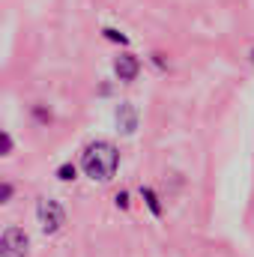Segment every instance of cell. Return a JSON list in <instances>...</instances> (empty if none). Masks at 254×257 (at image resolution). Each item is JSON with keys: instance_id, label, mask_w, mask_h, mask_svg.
Returning a JSON list of instances; mask_svg holds the SVG:
<instances>
[{"instance_id": "obj_1", "label": "cell", "mask_w": 254, "mask_h": 257, "mask_svg": "<svg viewBox=\"0 0 254 257\" xmlns=\"http://www.w3.org/2000/svg\"><path fill=\"white\" fill-rule=\"evenodd\" d=\"M81 171L84 177H90L93 183H111L120 171V150L117 144L99 138V141H90L84 150H81Z\"/></svg>"}, {"instance_id": "obj_2", "label": "cell", "mask_w": 254, "mask_h": 257, "mask_svg": "<svg viewBox=\"0 0 254 257\" xmlns=\"http://www.w3.org/2000/svg\"><path fill=\"white\" fill-rule=\"evenodd\" d=\"M36 221L45 236H57L66 227V206L54 197H39L36 200Z\"/></svg>"}, {"instance_id": "obj_3", "label": "cell", "mask_w": 254, "mask_h": 257, "mask_svg": "<svg viewBox=\"0 0 254 257\" xmlns=\"http://www.w3.org/2000/svg\"><path fill=\"white\" fill-rule=\"evenodd\" d=\"M30 254V236L24 227L9 224L0 233V257H27Z\"/></svg>"}, {"instance_id": "obj_4", "label": "cell", "mask_w": 254, "mask_h": 257, "mask_svg": "<svg viewBox=\"0 0 254 257\" xmlns=\"http://www.w3.org/2000/svg\"><path fill=\"white\" fill-rule=\"evenodd\" d=\"M114 126L120 135H135L138 126H141V111H138V105H132V102H117V108H114Z\"/></svg>"}, {"instance_id": "obj_5", "label": "cell", "mask_w": 254, "mask_h": 257, "mask_svg": "<svg viewBox=\"0 0 254 257\" xmlns=\"http://www.w3.org/2000/svg\"><path fill=\"white\" fill-rule=\"evenodd\" d=\"M138 75H141V60H138V54L120 51V54L114 57V78H117L120 84H132V81H138Z\"/></svg>"}, {"instance_id": "obj_6", "label": "cell", "mask_w": 254, "mask_h": 257, "mask_svg": "<svg viewBox=\"0 0 254 257\" xmlns=\"http://www.w3.org/2000/svg\"><path fill=\"white\" fill-rule=\"evenodd\" d=\"M141 200L147 203V209H150V215H153V218H162V215H165L162 197H159V192H156L153 186H141Z\"/></svg>"}, {"instance_id": "obj_7", "label": "cell", "mask_w": 254, "mask_h": 257, "mask_svg": "<svg viewBox=\"0 0 254 257\" xmlns=\"http://www.w3.org/2000/svg\"><path fill=\"white\" fill-rule=\"evenodd\" d=\"M30 120H33L36 126H48V123L54 120V111H51L45 102H33V105H30Z\"/></svg>"}, {"instance_id": "obj_8", "label": "cell", "mask_w": 254, "mask_h": 257, "mask_svg": "<svg viewBox=\"0 0 254 257\" xmlns=\"http://www.w3.org/2000/svg\"><path fill=\"white\" fill-rule=\"evenodd\" d=\"M78 171H81V165H75V162H63V165H57L54 177H57L60 183H75V180H78Z\"/></svg>"}, {"instance_id": "obj_9", "label": "cell", "mask_w": 254, "mask_h": 257, "mask_svg": "<svg viewBox=\"0 0 254 257\" xmlns=\"http://www.w3.org/2000/svg\"><path fill=\"white\" fill-rule=\"evenodd\" d=\"M102 39H108V42H114V45H129V36L123 30H117V27H102Z\"/></svg>"}, {"instance_id": "obj_10", "label": "cell", "mask_w": 254, "mask_h": 257, "mask_svg": "<svg viewBox=\"0 0 254 257\" xmlns=\"http://www.w3.org/2000/svg\"><path fill=\"white\" fill-rule=\"evenodd\" d=\"M114 206H117V209H123V212H126L129 206H132V194H129L126 189H120V192L114 194Z\"/></svg>"}, {"instance_id": "obj_11", "label": "cell", "mask_w": 254, "mask_h": 257, "mask_svg": "<svg viewBox=\"0 0 254 257\" xmlns=\"http://www.w3.org/2000/svg\"><path fill=\"white\" fill-rule=\"evenodd\" d=\"M12 197H15V186L9 180H3L0 183V203H12Z\"/></svg>"}, {"instance_id": "obj_12", "label": "cell", "mask_w": 254, "mask_h": 257, "mask_svg": "<svg viewBox=\"0 0 254 257\" xmlns=\"http://www.w3.org/2000/svg\"><path fill=\"white\" fill-rule=\"evenodd\" d=\"M0 141H3V153H0V156H12V153H15V141H12L9 128H3V132H0Z\"/></svg>"}, {"instance_id": "obj_13", "label": "cell", "mask_w": 254, "mask_h": 257, "mask_svg": "<svg viewBox=\"0 0 254 257\" xmlns=\"http://www.w3.org/2000/svg\"><path fill=\"white\" fill-rule=\"evenodd\" d=\"M150 63L156 66L159 72H168V60H165V54H162V51H153V54H150Z\"/></svg>"}, {"instance_id": "obj_14", "label": "cell", "mask_w": 254, "mask_h": 257, "mask_svg": "<svg viewBox=\"0 0 254 257\" xmlns=\"http://www.w3.org/2000/svg\"><path fill=\"white\" fill-rule=\"evenodd\" d=\"M248 60H251V66H254V48H251V51H248Z\"/></svg>"}]
</instances>
